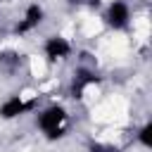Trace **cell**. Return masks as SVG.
<instances>
[{"mask_svg": "<svg viewBox=\"0 0 152 152\" xmlns=\"http://www.w3.org/2000/svg\"><path fill=\"white\" fill-rule=\"evenodd\" d=\"M0 64H2V66H7V69H17V66L21 64V59H19V55H17V52L5 50V52H0Z\"/></svg>", "mask_w": 152, "mask_h": 152, "instance_id": "obj_7", "label": "cell"}, {"mask_svg": "<svg viewBox=\"0 0 152 152\" xmlns=\"http://www.w3.org/2000/svg\"><path fill=\"white\" fill-rule=\"evenodd\" d=\"M138 142L142 145V147H152V124H145L142 128H140V133H138Z\"/></svg>", "mask_w": 152, "mask_h": 152, "instance_id": "obj_8", "label": "cell"}, {"mask_svg": "<svg viewBox=\"0 0 152 152\" xmlns=\"http://www.w3.org/2000/svg\"><path fill=\"white\" fill-rule=\"evenodd\" d=\"M71 2H83V0H71Z\"/></svg>", "mask_w": 152, "mask_h": 152, "instance_id": "obj_10", "label": "cell"}, {"mask_svg": "<svg viewBox=\"0 0 152 152\" xmlns=\"http://www.w3.org/2000/svg\"><path fill=\"white\" fill-rule=\"evenodd\" d=\"M38 126L48 138H59L66 128V109L62 104H50L38 114Z\"/></svg>", "mask_w": 152, "mask_h": 152, "instance_id": "obj_1", "label": "cell"}, {"mask_svg": "<svg viewBox=\"0 0 152 152\" xmlns=\"http://www.w3.org/2000/svg\"><path fill=\"white\" fill-rule=\"evenodd\" d=\"M90 152H121L119 147L114 145H104V142H93L90 145Z\"/></svg>", "mask_w": 152, "mask_h": 152, "instance_id": "obj_9", "label": "cell"}, {"mask_svg": "<svg viewBox=\"0 0 152 152\" xmlns=\"http://www.w3.org/2000/svg\"><path fill=\"white\" fill-rule=\"evenodd\" d=\"M104 19H107V24H109L114 31H121V28H126L128 21H131V10H128V5H126L124 0H114V2L107 7Z\"/></svg>", "mask_w": 152, "mask_h": 152, "instance_id": "obj_2", "label": "cell"}, {"mask_svg": "<svg viewBox=\"0 0 152 152\" xmlns=\"http://www.w3.org/2000/svg\"><path fill=\"white\" fill-rule=\"evenodd\" d=\"M33 107H36L33 100H21L19 95H14V97H10V100L2 102V107H0V116H2V119H17V116L31 112Z\"/></svg>", "mask_w": 152, "mask_h": 152, "instance_id": "obj_3", "label": "cell"}, {"mask_svg": "<svg viewBox=\"0 0 152 152\" xmlns=\"http://www.w3.org/2000/svg\"><path fill=\"white\" fill-rule=\"evenodd\" d=\"M90 83H97V76L93 74V71H78L76 74V78H74V86H71V95L74 97H81V93H83V88L86 86H90Z\"/></svg>", "mask_w": 152, "mask_h": 152, "instance_id": "obj_6", "label": "cell"}, {"mask_svg": "<svg viewBox=\"0 0 152 152\" xmlns=\"http://www.w3.org/2000/svg\"><path fill=\"white\" fill-rule=\"evenodd\" d=\"M43 21V7L40 5H31L28 10H26V14H24V19L17 24V33H28L31 28H36L38 24Z\"/></svg>", "mask_w": 152, "mask_h": 152, "instance_id": "obj_5", "label": "cell"}, {"mask_svg": "<svg viewBox=\"0 0 152 152\" xmlns=\"http://www.w3.org/2000/svg\"><path fill=\"white\" fill-rule=\"evenodd\" d=\"M43 50H45V57H48L50 62H55V59H64V57L71 52V45H69V40L62 38V36H50V38L45 40Z\"/></svg>", "mask_w": 152, "mask_h": 152, "instance_id": "obj_4", "label": "cell"}]
</instances>
